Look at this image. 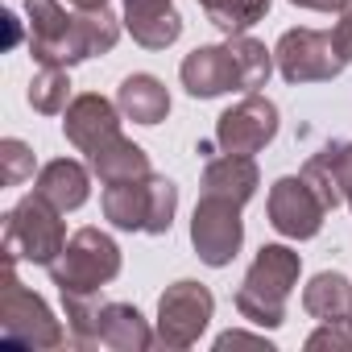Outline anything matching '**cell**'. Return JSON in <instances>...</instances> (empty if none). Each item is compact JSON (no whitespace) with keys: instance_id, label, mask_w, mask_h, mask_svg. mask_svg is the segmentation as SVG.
<instances>
[{"instance_id":"6da1fadb","label":"cell","mask_w":352,"mask_h":352,"mask_svg":"<svg viewBox=\"0 0 352 352\" xmlns=\"http://www.w3.org/2000/svg\"><path fill=\"white\" fill-rule=\"evenodd\" d=\"M25 13H30V54H34V63L75 67L83 58L108 54L120 38V21L108 9L67 13L58 0H25Z\"/></svg>"},{"instance_id":"7a4b0ae2","label":"cell","mask_w":352,"mask_h":352,"mask_svg":"<svg viewBox=\"0 0 352 352\" xmlns=\"http://www.w3.org/2000/svg\"><path fill=\"white\" fill-rule=\"evenodd\" d=\"M270 71H274V50H265L249 34H232L220 46H199L179 67L183 87L195 100H216L224 91H245L249 96V91L265 87Z\"/></svg>"},{"instance_id":"3957f363","label":"cell","mask_w":352,"mask_h":352,"mask_svg":"<svg viewBox=\"0 0 352 352\" xmlns=\"http://www.w3.org/2000/svg\"><path fill=\"white\" fill-rule=\"evenodd\" d=\"M298 253L286 245H261V253L253 257L241 290H236V311L257 323V327H282L286 323V302L290 290L298 282Z\"/></svg>"},{"instance_id":"277c9868","label":"cell","mask_w":352,"mask_h":352,"mask_svg":"<svg viewBox=\"0 0 352 352\" xmlns=\"http://www.w3.org/2000/svg\"><path fill=\"white\" fill-rule=\"evenodd\" d=\"M174 212H179V187L166 174L149 170L141 179H124V183L104 187V216L124 232L162 236V232H170Z\"/></svg>"},{"instance_id":"5b68a950","label":"cell","mask_w":352,"mask_h":352,"mask_svg":"<svg viewBox=\"0 0 352 352\" xmlns=\"http://www.w3.org/2000/svg\"><path fill=\"white\" fill-rule=\"evenodd\" d=\"M0 340L13 348H34V352L71 344L54 311L17 278V261H5V274H0Z\"/></svg>"},{"instance_id":"8992f818","label":"cell","mask_w":352,"mask_h":352,"mask_svg":"<svg viewBox=\"0 0 352 352\" xmlns=\"http://www.w3.org/2000/svg\"><path fill=\"white\" fill-rule=\"evenodd\" d=\"M63 208H54L46 195L30 191L9 216H5V261H34L50 265L67 249V224Z\"/></svg>"},{"instance_id":"52a82bcc","label":"cell","mask_w":352,"mask_h":352,"mask_svg":"<svg viewBox=\"0 0 352 352\" xmlns=\"http://www.w3.org/2000/svg\"><path fill=\"white\" fill-rule=\"evenodd\" d=\"M46 270H50V282L63 294H100L120 274V249L108 232L79 228Z\"/></svg>"},{"instance_id":"ba28073f","label":"cell","mask_w":352,"mask_h":352,"mask_svg":"<svg viewBox=\"0 0 352 352\" xmlns=\"http://www.w3.org/2000/svg\"><path fill=\"white\" fill-rule=\"evenodd\" d=\"M274 63L286 83H323L336 79L352 58L340 50L331 30H286L274 46Z\"/></svg>"},{"instance_id":"9c48e42d","label":"cell","mask_w":352,"mask_h":352,"mask_svg":"<svg viewBox=\"0 0 352 352\" xmlns=\"http://www.w3.org/2000/svg\"><path fill=\"white\" fill-rule=\"evenodd\" d=\"M212 311H216V298L204 282H174L166 286V294L157 298V344L166 348H191L208 323H212Z\"/></svg>"},{"instance_id":"30bf717a","label":"cell","mask_w":352,"mask_h":352,"mask_svg":"<svg viewBox=\"0 0 352 352\" xmlns=\"http://www.w3.org/2000/svg\"><path fill=\"white\" fill-rule=\"evenodd\" d=\"M245 241V224H241V204L224 199V195H199L195 216H191V245L199 253L204 265L224 270Z\"/></svg>"},{"instance_id":"8fae6325","label":"cell","mask_w":352,"mask_h":352,"mask_svg":"<svg viewBox=\"0 0 352 352\" xmlns=\"http://www.w3.org/2000/svg\"><path fill=\"white\" fill-rule=\"evenodd\" d=\"M274 137H278V104L265 100V96H257V91H249L245 100H236V104L220 116V124H216V145H220L224 153H245V157H253V153H261Z\"/></svg>"},{"instance_id":"7c38bea8","label":"cell","mask_w":352,"mask_h":352,"mask_svg":"<svg viewBox=\"0 0 352 352\" xmlns=\"http://www.w3.org/2000/svg\"><path fill=\"white\" fill-rule=\"evenodd\" d=\"M265 212H270V224L290 241H311L323 228V216H327L323 199L315 195V187L302 179V174H286V179H278L270 187Z\"/></svg>"},{"instance_id":"4fadbf2b","label":"cell","mask_w":352,"mask_h":352,"mask_svg":"<svg viewBox=\"0 0 352 352\" xmlns=\"http://www.w3.org/2000/svg\"><path fill=\"white\" fill-rule=\"evenodd\" d=\"M63 133H67V141H71L79 153H87V162H91V157L104 153L116 137H124V133H120V108H116L112 100L96 96V91L75 96V100L67 104V112H63Z\"/></svg>"},{"instance_id":"5bb4252c","label":"cell","mask_w":352,"mask_h":352,"mask_svg":"<svg viewBox=\"0 0 352 352\" xmlns=\"http://www.w3.org/2000/svg\"><path fill=\"white\" fill-rule=\"evenodd\" d=\"M124 30L133 34L137 46L166 50L179 42L183 17L174 9V0H124Z\"/></svg>"},{"instance_id":"9a60e30c","label":"cell","mask_w":352,"mask_h":352,"mask_svg":"<svg viewBox=\"0 0 352 352\" xmlns=\"http://www.w3.org/2000/svg\"><path fill=\"white\" fill-rule=\"evenodd\" d=\"M157 340L149 323L141 319L137 307L129 302H100L96 311V348H116V352H145Z\"/></svg>"},{"instance_id":"2e32d148","label":"cell","mask_w":352,"mask_h":352,"mask_svg":"<svg viewBox=\"0 0 352 352\" xmlns=\"http://www.w3.org/2000/svg\"><path fill=\"white\" fill-rule=\"evenodd\" d=\"M257 183H261V174H257V162L245 157V153H208V166H204V191L208 195H224L232 204H249L257 195Z\"/></svg>"},{"instance_id":"e0dca14e","label":"cell","mask_w":352,"mask_h":352,"mask_svg":"<svg viewBox=\"0 0 352 352\" xmlns=\"http://www.w3.org/2000/svg\"><path fill=\"white\" fill-rule=\"evenodd\" d=\"M34 191L46 195L54 208L75 212V208H83L87 195H91V174H87V166H79L75 157H54V162H46V166L38 170Z\"/></svg>"},{"instance_id":"ac0fdd59","label":"cell","mask_w":352,"mask_h":352,"mask_svg":"<svg viewBox=\"0 0 352 352\" xmlns=\"http://www.w3.org/2000/svg\"><path fill=\"white\" fill-rule=\"evenodd\" d=\"M116 108L133 124H162L170 116V91L157 75H129L116 87Z\"/></svg>"},{"instance_id":"d6986e66","label":"cell","mask_w":352,"mask_h":352,"mask_svg":"<svg viewBox=\"0 0 352 352\" xmlns=\"http://www.w3.org/2000/svg\"><path fill=\"white\" fill-rule=\"evenodd\" d=\"M302 311L319 323H331V319H352V282L344 274H315L302 290Z\"/></svg>"},{"instance_id":"ffe728a7","label":"cell","mask_w":352,"mask_h":352,"mask_svg":"<svg viewBox=\"0 0 352 352\" xmlns=\"http://www.w3.org/2000/svg\"><path fill=\"white\" fill-rule=\"evenodd\" d=\"M91 170L100 174V183L108 187V183H124V179H141V174H149V157L129 137H116L104 153L91 157Z\"/></svg>"},{"instance_id":"44dd1931","label":"cell","mask_w":352,"mask_h":352,"mask_svg":"<svg viewBox=\"0 0 352 352\" xmlns=\"http://www.w3.org/2000/svg\"><path fill=\"white\" fill-rule=\"evenodd\" d=\"M199 9L208 13V21L220 34H245L249 25H257L270 13V0H199Z\"/></svg>"},{"instance_id":"7402d4cb","label":"cell","mask_w":352,"mask_h":352,"mask_svg":"<svg viewBox=\"0 0 352 352\" xmlns=\"http://www.w3.org/2000/svg\"><path fill=\"white\" fill-rule=\"evenodd\" d=\"M67 96H71L67 67L38 63V71L30 79V108L42 112V116H58V112H67Z\"/></svg>"},{"instance_id":"603a6c76","label":"cell","mask_w":352,"mask_h":352,"mask_svg":"<svg viewBox=\"0 0 352 352\" xmlns=\"http://www.w3.org/2000/svg\"><path fill=\"white\" fill-rule=\"evenodd\" d=\"M302 179L315 187V195L323 199V208H327V212H336V208L344 204V187H340V174H336V166H331L327 149H319V153H311V157H307Z\"/></svg>"},{"instance_id":"cb8c5ba5","label":"cell","mask_w":352,"mask_h":352,"mask_svg":"<svg viewBox=\"0 0 352 352\" xmlns=\"http://www.w3.org/2000/svg\"><path fill=\"white\" fill-rule=\"evenodd\" d=\"M25 179H34V149L17 137H5L0 141V183L21 187Z\"/></svg>"},{"instance_id":"d4e9b609","label":"cell","mask_w":352,"mask_h":352,"mask_svg":"<svg viewBox=\"0 0 352 352\" xmlns=\"http://www.w3.org/2000/svg\"><path fill=\"white\" fill-rule=\"evenodd\" d=\"M307 348H340V352H352V319H331V323H319V331L307 336Z\"/></svg>"},{"instance_id":"484cf974","label":"cell","mask_w":352,"mask_h":352,"mask_svg":"<svg viewBox=\"0 0 352 352\" xmlns=\"http://www.w3.org/2000/svg\"><path fill=\"white\" fill-rule=\"evenodd\" d=\"M323 149H327V157H331V166H336V174H340L344 204H352V141H331V145H323Z\"/></svg>"},{"instance_id":"4316f807","label":"cell","mask_w":352,"mask_h":352,"mask_svg":"<svg viewBox=\"0 0 352 352\" xmlns=\"http://www.w3.org/2000/svg\"><path fill=\"white\" fill-rule=\"evenodd\" d=\"M331 34H336L340 50H344V54L352 58V0H348L344 9H340V21H336V30H331Z\"/></svg>"},{"instance_id":"83f0119b","label":"cell","mask_w":352,"mask_h":352,"mask_svg":"<svg viewBox=\"0 0 352 352\" xmlns=\"http://www.w3.org/2000/svg\"><path fill=\"white\" fill-rule=\"evenodd\" d=\"M236 344H253V348H265V352H270V340H265V336H249V331H224V336L216 340L220 352H224V348H236Z\"/></svg>"},{"instance_id":"f1b7e54d","label":"cell","mask_w":352,"mask_h":352,"mask_svg":"<svg viewBox=\"0 0 352 352\" xmlns=\"http://www.w3.org/2000/svg\"><path fill=\"white\" fill-rule=\"evenodd\" d=\"M290 5H298V9H311V13H340L348 0H290Z\"/></svg>"},{"instance_id":"f546056e","label":"cell","mask_w":352,"mask_h":352,"mask_svg":"<svg viewBox=\"0 0 352 352\" xmlns=\"http://www.w3.org/2000/svg\"><path fill=\"white\" fill-rule=\"evenodd\" d=\"M0 21H5V50H13V46L21 42V21H17L13 13H5Z\"/></svg>"},{"instance_id":"4dcf8cb0","label":"cell","mask_w":352,"mask_h":352,"mask_svg":"<svg viewBox=\"0 0 352 352\" xmlns=\"http://www.w3.org/2000/svg\"><path fill=\"white\" fill-rule=\"evenodd\" d=\"M71 9H108V0H67Z\"/></svg>"}]
</instances>
